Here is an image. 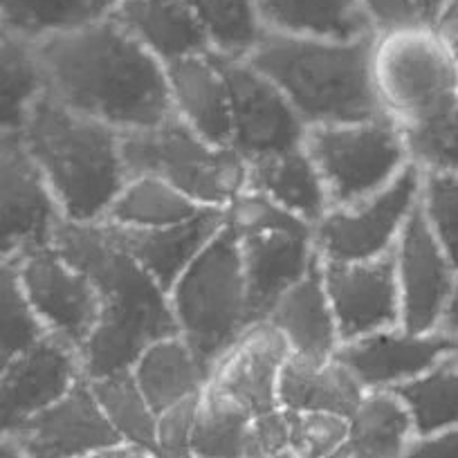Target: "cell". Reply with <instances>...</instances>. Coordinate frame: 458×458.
<instances>
[{"label": "cell", "mask_w": 458, "mask_h": 458, "mask_svg": "<svg viewBox=\"0 0 458 458\" xmlns=\"http://www.w3.org/2000/svg\"><path fill=\"white\" fill-rule=\"evenodd\" d=\"M65 220L19 133L0 131V252L16 259L55 245Z\"/></svg>", "instance_id": "cell-10"}, {"label": "cell", "mask_w": 458, "mask_h": 458, "mask_svg": "<svg viewBox=\"0 0 458 458\" xmlns=\"http://www.w3.org/2000/svg\"><path fill=\"white\" fill-rule=\"evenodd\" d=\"M440 328L447 330V333L458 342V281H456V288H454L452 299H449L447 312H445L443 326H440Z\"/></svg>", "instance_id": "cell-46"}, {"label": "cell", "mask_w": 458, "mask_h": 458, "mask_svg": "<svg viewBox=\"0 0 458 458\" xmlns=\"http://www.w3.org/2000/svg\"><path fill=\"white\" fill-rule=\"evenodd\" d=\"M113 16L165 65L214 52L189 0H117Z\"/></svg>", "instance_id": "cell-23"}, {"label": "cell", "mask_w": 458, "mask_h": 458, "mask_svg": "<svg viewBox=\"0 0 458 458\" xmlns=\"http://www.w3.org/2000/svg\"><path fill=\"white\" fill-rule=\"evenodd\" d=\"M272 458H279V456H272Z\"/></svg>", "instance_id": "cell-52"}, {"label": "cell", "mask_w": 458, "mask_h": 458, "mask_svg": "<svg viewBox=\"0 0 458 458\" xmlns=\"http://www.w3.org/2000/svg\"><path fill=\"white\" fill-rule=\"evenodd\" d=\"M373 37L315 38L266 32L245 59L288 97L308 129L382 117Z\"/></svg>", "instance_id": "cell-3"}, {"label": "cell", "mask_w": 458, "mask_h": 458, "mask_svg": "<svg viewBox=\"0 0 458 458\" xmlns=\"http://www.w3.org/2000/svg\"><path fill=\"white\" fill-rule=\"evenodd\" d=\"M200 395H193L157 413L156 449L166 458H191V434Z\"/></svg>", "instance_id": "cell-40"}, {"label": "cell", "mask_w": 458, "mask_h": 458, "mask_svg": "<svg viewBox=\"0 0 458 458\" xmlns=\"http://www.w3.org/2000/svg\"><path fill=\"white\" fill-rule=\"evenodd\" d=\"M248 189L266 193L270 200L312 227L333 207L324 178L306 144L293 151L248 162Z\"/></svg>", "instance_id": "cell-25"}, {"label": "cell", "mask_w": 458, "mask_h": 458, "mask_svg": "<svg viewBox=\"0 0 458 458\" xmlns=\"http://www.w3.org/2000/svg\"><path fill=\"white\" fill-rule=\"evenodd\" d=\"M367 395L362 382L339 358L303 360L290 355L279 400L288 411H333L349 418Z\"/></svg>", "instance_id": "cell-26"}, {"label": "cell", "mask_w": 458, "mask_h": 458, "mask_svg": "<svg viewBox=\"0 0 458 458\" xmlns=\"http://www.w3.org/2000/svg\"><path fill=\"white\" fill-rule=\"evenodd\" d=\"M83 377L81 351L55 335H46L10 362L0 364L3 431H14L52 407Z\"/></svg>", "instance_id": "cell-15"}, {"label": "cell", "mask_w": 458, "mask_h": 458, "mask_svg": "<svg viewBox=\"0 0 458 458\" xmlns=\"http://www.w3.org/2000/svg\"><path fill=\"white\" fill-rule=\"evenodd\" d=\"M124 162L129 175H157L207 209H227L248 189V162L175 114L156 129L124 135Z\"/></svg>", "instance_id": "cell-7"}, {"label": "cell", "mask_w": 458, "mask_h": 458, "mask_svg": "<svg viewBox=\"0 0 458 458\" xmlns=\"http://www.w3.org/2000/svg\"><path fill=\"white\" fill-rule=\"evenodd\" d=\"M0 364L10 362L19 353L50 335L41 317L34 310L14 261L3 259L0 267Z\"/></svg>", "instance_id": "cell-36"}, {"label": "cell", "mask_w": 458, "mask_h": 458, "mask_svg": "<svg viewBox=\"0 0 458 458\" xmlns=\"http://www.w3.org/2000/svg\"><path fill=\"white\" fill-rule=\"evenodd\" d=\"M0 458H32V456L25 452V447L14 438V436L3 431V438H0Z\"/></svg>", "instance_id": "cell-47"}, {"label": "cell", "mask_w": 458, "mask_h": 458, "mask_svg": "<svg viewBox=\"0 0 458 458\" xmlns=\"http://www.w3.org/2000/svg\"><path fill=\"white\" fill-rule=\"evenodd\" d=\"M321 270L337 317L342 344L400 326L394 252L371 261L321 259Z\"/></svg>", "instance_id": "cell-17"}, {"label": "cell", "mask_w": 458, "mask_h": 458, "mask_svg": "<svg viewBox=\"0 0 458 458\" xmlns=\"http://www.w3.org/2000/svg\"><path fill=\"white\" fill-rule=\"evenodd\" d=\"M254 413L207 386L198 400L191 434V458H252Z\"/></svg>", "instance_id": "cell-31"}, {"label": "cell", "mask_w": 458, "mask_h": 458, "mask_svg": "<svg viewBox=\"0 0 458 458\" xmlns=\"http://www.w3.org/2000/svg\"><path fill=\"white\" fill-rule=\"evenodd\" d=\"M330 458H367V456H364L362 452H358V449H355L353 445H351L349 440H346V443H344L342 447H339L337 452H335Z\"/></svg>", "instance_id": "cell-48"}, {"label": "cell", "mask_w": 458, "mask_h": 458, "mask_svg": "<svg viewBox=\"0 0 458 458\" xmlns=\"http://www.w3.org/2000/svg\"><path fill=\"white\" fill-rule=\"evenodd\" d=\"M232 104V148L245 162L303 147L306 122L279 86L248 59L220 56Z\"/></svg>", "instance_id": "cell-11"}, {"label": "cell", "mask_w": 458, "mask_h": 458, "mask_svg": "<svg viewBox=\"0 0 458 458\" xmlns=\"http://www.w3.org/2000/svg\"><path fill=\"white\" fill-rule=\"evenodd\" d=\"M362 5L376 25V32L413 23V21H425L416 0H362Z\"/></svg>", "instance_id": "cell-42"}, {"label": "cell", "mask_w": 458, "mask_h": 458, "mask_svg": "<svg viewBox=\"0 0 458 458\" xmlns=\"http://www.w3.org/2000/svg\"><path fill=\"white\" fill-rule=\"evenodd\" d=\"M207 207L151 174L129 175L101 223L124 229H156L196 218Z\"/></svg>", "instance_id": "cell-28"}, {"label": "cell", "mask_w": 458, "mask_h": 458, "mask_svg": "<svg viewBox=\"0 0 458 458\" xmlns=\"http://www.w3.org/2000/svg\"><path fill=\"white\" fill-rule=\"evenodd\" d=\"M447 30V37L449 43H452V52H454V59H456V68H458V25H443Z\"/></svg>", "instance_id": "cell-49"}, {"label": "cell", "mask_w": 458, "mask_h": 458, "mask_svg": "<svg viewBox=\"0 0 458 458\" xmlns=\"http://www.w3.org/2000/svg\"><path fill=\"white\" fill-rule=\"evenodd\" d=\"M90 382L106 418L124 443L156 447L157 411L140 389L133 371L110 373Z\"/></svg>", "instance_id": "cell-34"}, {"label": "cell", "mask_w": 458, "mask_h": 458, "mask_svg": "<svg viewBox=\"0 0 458 458\" xmlns=\"http://www.w3.org/2000/svg\"><path fill=\"white\" fill-rule=\"evenodd\" d=\"M279 458H299V456H294V454L290 452V449H285L284 454H279Z\"/></svg>", "instance_id": "cell-51"}, {"label": "cell", "mask_w": 458, "mask_h": 458, "mask_svg": "<svg viewBox=\"0 0 458 458\" xmlns=\"http://www.w3.org/2000/svg\"><path fill=\"white\" fill-rule=\"evenodd\" d=\"M418 209L458 270V171H422Z\"/></svg>", "instance_id": "cell-37"}, {"label": "cell", "mask_w": 458, "mask_h": 458, "mask_svg": "<svg viewBox=\"0 0 458 458\" xmlns=\"http://www.w3.org/2000/svg\"><path fill=\"white\" fill-rule=\"evenodd\" d=\"M12 434L32 458H90L122 443L88 377Z\"/></svg>", "instance_id": "cell-18"}, {"label": "cell", "mask_w": 458, "mask_h": 458, "mask_svg": "<svg viewBox=\"0 0 458 458\" xmlns=\"http://www.w3.org/2000/svg\"><path fill=\"white\" fill-rule=\"evenodd\" d=\"M306 148L333 207H353L377 196L413 165L407 135L385 114L308 129Z\"/></svg>", "instance_id": "cell-8"}, {"label": "cell", "mask_w": 458, "mask_h": 458, "mask_svg": "<svg viewBox=\"0 0 458 458\" xmlns=\"http://www.w3.org/2000/svg\"><path fill=\"white\" fill-rule=\"evenodd\" d=\"M114 5L117 0H0V21L3 32L41 43L106 19Z\"/></svg>", "instance_id": "cell-30"}, {"label": "cell", "mask_w": 458, "mask_h": 458, "mask_svg": "<svg viewBox=\"0 0 458 458\" xmlns=\"http://www.w3.org/2000/svg\"><path fill=\"white\" fill-rule=\"evenodd\" d=\"M10 261H14L21 284L47 333L81 351L101 315L99 290L90 276L55 245Z\"/></svg>", "instance_id": "cell-12"}, {"label": "cell", "mask_w": 458, "mask_h": 458, "mask_svg": "<svg viewBox=\"0 0 458 458\" xmlns=\"http://www.w3.org/2000/svg\"><path fill=\"white\" fill-rule=\"evenodd\" d=\"M174 114L209 142L232 147L229 86L216 52L166 65Z\"/></svg>", "instance_id": "cell-20"}, {"label": "cell", "mask_w": 458, "mask_h": 458, "mask_svg": "<svg viewBox=\"0 0 458 458\" xmlns=\"http://www.w3.org/2000/svg\"><path fill=\"white\" fill-rule=\"evenodd\" d=\"M288 449L299 458H330L351 434L349 418L333 411H288Z\"/></svg>", "instance_id": "cell-39"}, {"label": "cell", "mask_w": 458, "mask_h": 458, "mask_svg": "<svg viewBox=\"0 0 458 458\" xmlns=\"http://www.w3.org/2000/svg\"><path fill=\"white\" fill-rule=\"evenodd\" d=\"M47 92L122 135L174 117L166 65L113 14L37 43Z\"/></svg>", "instance_id": "cell-1"}, {"label": "cell", "mask_w": 458, "mask_h": 458, "mask_svg": "<svg viewBox=\"0 0 458 458\" xmlns=\"http://www.w3.org/2000/svg\"><path fill=\"white\" fill-rule=\"evenodd\" d=\"M418 7H420L422 19L429 21V23H443L445 14H447L452 0H416Z\"/></svg>", "instance_id": "cell-45"}, {"label": "cell", "mask_w": 458, "mask_h": 458, "mask_svg": "<svg viewBox=\"0 0 458 458\" xmlns=\"http://www.w3.org/2000/svg\"><path fill=\"white\" fill-rule=\"evenodd\" d=\"M266 321L284 335L290 353L297 358L317 362L337 358L342 333L326 290L321 259L275 303Z\"/></svg>", "instance_id": "cell-22"}, {"label": "cell", "mask_w": 458, "mask_h": 458, "mask_svg": "<svg viewBox=\"0 0 458 458\" xmlns=\"http://www.w3.org/2000/svg\"><path fill=\"white\" fill-rule=\"evenodd\" d=\"M404 458H458V427L431 436H418Z\"/></svg>", "instance_id": "cell-43"}, {"label": "cell", "mask_w": 458, "mask_h": 458, "mask_svg": "<svg viewBox=\"0 0 458 458\" xmlns=\"http://www.w3.org/2000/svg\"><path fill=\"white\" fill-rule=\"evenodd\" d=\"M104 225L110 236L169 293L178 276L223 229L225 209H205L191 220L156 229H124L108 223Z\"/></svg>", "instance_id": "cell-21"}, {"label": "cell", "mask_w": 458, "mask_h": 458, "mask_svg": "<svg viewBox=\"0 0 458 458\" xmlns=\"http://www.w3.org/2000/svg\"><path fill=\"white\" fill-rule=\"evenodd\" d=\"M90 458H166L165 454L157 452L156 447H147V445H135V443H117L113 447L104 449V452L95 454Z\"/></svg>", "instance_id": "cell-44"}, {"label": "cell", "mask_w": 458, "mask_h": 458, "mask_svg": "<svg viewBox=\"0 0 458 458\" xmlns=\"http://www.w3.org/2000/svg\"><path fill=\"white\" fill-rule=\"evenodd\" d=\"M290 445L288 411L284 407L261 413L252 422V458L279 456Z\"/></svg>", "instance_id": "cell-41"}, {"label": "cell", "mask_w": 458, "mask_h": 458, "mask_svg": "<svg viewBox=\"0 0 458 458\" xmlns=\"http://www.w3.org/2000/svg\"><path fill=\"white\" fill-rule=\"evenodd\" d=\"M454 355H458V342L447 330L416 333L404 326L351 339L337 351V358L367 391L398 389Z\"/></svg>", "instance_id": "cell-16"}, {"label": "cell", "mask_w": 458, "mask_h": 458, "mask_svg": "<svg viewBox=\"0 0 458 458\" xmlns=\"http://www.w3.org/2000/svg\"><path fill=\"white\" fill-rule=\"evenodd\" d=\"M266 32L315 38H362L376 34L362 0H257Z\"/></svg>", "instance_id": "cell-27"}, {"label": "cell", "mask_w": 458, "mask_h": 458, "mask_svg": "<svg viewBox=\"0 0 458 458\" xmlns=\"http://www.w3.org/2000/svg\"><path fill=\"white\" fill-rule=\"evenodd\" d=\"M394 391L407 404L418 436L458 427V355Z\"/></svg>", "instance_id": "cell-33"}, {"label": "cell", "mask_w": 458, "mask_h": 458, "mask_svg": "<svg viewBox=\"0 0 458 458\" xmlns=\"http://www.w3.org/2000/svg\"><path fill=\"white\" fill-rule=\"evenodd\" d=\"M140 389L157 413L209 386L214 367L180 333L153 342L133 364Z\"/></svg>", "instance_id": "cell-24"}, {"label": "cell", "mask_w": 458, "mask_h": 458, "mask_svg": "<svg viewBox=\"0 0 458 458\" xmlns=\"http://www.w3.org/2000/svg\"><path fill=\"white\" fill-rule=\"evenodd\" d=\"M47 92L37 43L3 32L0 38V131L19 133Z\"/></svg>", "instance_id": "cell-32"}, {"label": "cell", "mask_w": 458, "mask_h": 458, "mask_svg": "<svg viewBox=\"0 0 458 458\" xmlns=\"http://www.w3.org/2000/svg\"><path fill=\"white\" fill-rule=\"evenodd\" d=\"M288 342L270 321H254L214 364L209 385L243 404L254 416L281 409L279 389Z\"/></svg>", "instance_id": "cell-19"}, {"label": "cell", "mask_w": 458, "mask_h": 458, "mask_svg": "<svg viewBox=\"0 0 458 458\" xmlns=\"http://www.w3.org/2000/svg\"><path fill=\"white\" fill-rule=\"evenodd\" d=\"M169 301L178 333L211 367L252 324L241 245L227 220L171 285Z\"/></svg>", "instance_id": "cell-6"}, {"label": "cell", "mask_w": 458, "mask_h": 458, "mask_svg": "<svg viewBox=\"0 0 458 458\" xmlns=\"http://www.w3.org/2000/svg\"><path fill=\"white\" fill-rule=\"evenodd\" d=\"M216 55L245 59L266 34L257 0H189Z\"/></svg>", "instance_id": "cell-35"}, {"label": "cell", "mask_w": 458, "mask_h": 458, "mask_svg": "<svg viewBox=\"0 0 458 458\" xmlns=\"http://www.w3.org/2000/svg\"><path fill=\"white\" fill-rule=\"evenodd\" d=\"M236 239L241 245L250 317L254 324L266 319L275 303L317 263L319 254L315 248V227L301 218H288L284 223L250 229L236 234Z\"/></svg>", "instance_id": "cell-14"}, {"label": "cell", "mask_w": 458, "mask_h": 458, "mask_svg": "<svg viewBox=\"0 0 458 458\" xmlns=\"http://www.w3.org/2000/svg\"><path fill=\"white\" fill-rule=\"evenodd\" d=\"M422 171L411 165L394 184L353 207H333L315 225L324 261H371L394 252L420 198Z\"/></svg>", "instance_id": "cell-9"}, {"label": "cell", "mask_w": 458, "mask_h": 458, "mask_svg": "<svg viewBox=\"0 0 458 458\" xmlns=\"http://www.w3.org/2000/svg\"><path fill=\"white\" fill-rule=\"evenodd\" d=\"M404 135L413 165L422 171H458V97L434 120Z\"/></svg>", "instance_id": "cell-38"}, {"label": "cell", "mask_w": 458, "mask_h": 458, "mask_svg": "<svg viewBox=\"0 0 458 458\" xmlns=\"http://www.w3.org/2000/svg\"><path fill=\"white\" fill-rule=\"evenodd\" d=\"M394 261L400 294V326L416 333L438 330L456 288L458 270L431 234L418 207L395 243Z\"/></svg>", "instance_id": "cell-13"}, {"label": "cell", "mask_w": 458, "mask_h": 458, "mask_svg": "<svg viewBox=\"0 0 458 458\" xmlns=\"http://www.w3.org/2000/svg\"><path fill=\"white\" fill-rule=\"evenodd\" d=\"M373 83L385 117L404 133L434 120L458 97V68L447 30L429 21L377 30Z\"/></svg>", "instance_id": "cell-5"}, {"label": "cell", "mask_w": 458, "mask_h": 458, "mask_svg": "<svg viewBox=\"0 0 458 458\" xmlns=\"http://www.w3.org/2000/svg\"><path fill=\"white\" fill-rule=\"evenodd\" d=\"M349 422V443L367 458H404L418 438L411 413L395 391H367Z\"/></svg>", "instance_id": "cell-29"}, {"label": "cell", "mask_w": 458, "mask_h": 458, "mask_svg": "<svg viewBox=\"0 0 458 458\" xmlns=\"http://www.w3.org/2000/svg\"><path fill=\"white\" fill-rule=\"evenodd\" d=\"M21 140L72 223H99L129 180L124 135L46 92L30 110Z\"/></svg>", "instance_id": "cell-4"}, {"label": "cell", "mask_w": 458, "mask_h": 458, "mask_svg": "<svg viewBox=\"0 0 458 458\" xmlns=\"http://www.w3.org/2000/svg\"><path fill=\"white\" fill-rule=\"evenodd\" d=\"M440 25H458V0H452V5H449L447 14H445Z\"/></svg>", "instance_id": "cell-50"}, {"label": "cell", "mask_w": 458, "mask_h": 458, "mask_svg": "<svg viewBox=\"0 0 458 458\" xmlns=\"http://www.w3.org/2000/svg\"><path fill=\"white\" fill-rule=\"evenodd\" d=\"M55 248L99 290V321L81 349L88 380L131 371L153 342L178 333L169 293L110 236L104 223L65 218Z\"/></svg>", "instance_id": "cell-2"}]
</instances>
